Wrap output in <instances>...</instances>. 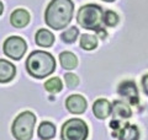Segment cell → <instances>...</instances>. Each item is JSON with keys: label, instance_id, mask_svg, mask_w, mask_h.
<instances>
[{"label": "cell", "instance_id": "5", "mask_svg": "<svg viewBox=\"0 0 148 140\" xmlns=\"http://www.w3.org/2000/svg\"><path fill=\"white\" fill-rule=\"evenodd\" d=\"M62 140H86L88 127L84 120L73 118L66 122L62 127Z\"/></svg>", "mask_w": 148, "mask_h": 140}, {"label": "cell", "instance_id": "21", "mask_svg": "<svg viewBox=\"0 0 148 140\" xmlns=\"http://www.w3.org/2000/svg\"><path fill=\"white\" fill-rule=\"evenodd\" d=\"M64 80H66V84L68 85V87H75L78 84H79V79H78L77 75H74L72 73H68L64 75Z\"/></svg>", "mask_w": 148, "mask_h": 140}, {"label": "cell", "instance_id": "20", "mask_svg": "<svg viewBox=\"0 0 148 140\" xmlns=\"http://www.w3.org/2000/svg\"><path fill=\"white\" fill-rule=\"evenodd\" d=\"M119 23V16L116 12L114 11H105L104 12V25L108 27H114Z\"/></svg>", "mask_w": 148, "mask_h": 140}, {"label": "cell", "instance_id": "24", "mask_svg": "<svg viewBox=\"0 0 148 140\" xmlns=\"http://www.w3.org/2000/svg\"><path fill=\"white\" fill-rule=\"evenodd\" d=\"M103 1H108V3H111V1H114V0H103Z\"/></svg>", "mask_w": 148, "mask_h": 140}, {"label": "cell", "instance_id": "2", "mask_svg": "<svg viewBox=\"0 0 148 140\" xmlns=\"http://www.w3.org/2000/svg\"><path fill=\"white\" fill-rule=\"evenodd\" d=\"M77 20L82 27L95 31L103 39L106 37V32L104 30V11L99 5L88 4L80 7Z\"/></svg>", "mask_w": 148, "mask_h": 140}, {"label": "cell", "instance_id": "11", "mask_svg": "<svg viewBox=\"0 0 148 140\" xmlns=\"http://www.w3.org/2000/svg\"><path fill=\"white\" fill-rule=\"evenodd\" d=\"M15 74H16L15 65H12L8 60L0 59V82L5 84L11 81L15 77Z\"/></svg>", "mask_w": 148, "mask_h": 140}, {"label": "cell", "instance_id": "6", "mask_svg": "<svg viewBox=\"0 0 148 140\" xmlns=\"http://www.w3.org/2000/svg\"><path fill=\"white\" fill-rule=\"evenodd\" d=\"M27 49L26 42L17 36L9 37L4 43V53L8 55L9 58H11L14 60H18L25 55Z\"/></svg>", "mask_w": 148, "mask_h": 140}, {"label": "cell", "instance_id": "17", "mask_svg": "<svg viewBox=\"0 0 148 140\" xmlns=\"http://www.w3.org/2000/svg\"><path fill=\"white\" fill-rule=\"evenodd\" d=\"M98 46V39L92 35H83L80 37V47L85 50L95 49Z\"/></svg>", "mask_w": 148, "mask_h": 140}, {"label": "cell", "instance_id": "12", "mask_svg": "<svg viewBox=\"0 0 148 140\" xmlns=\"http://www.w3.org/2000/svg\"><path fill=\"white\" fill-rule=\"evenodd\" d=\"M112 114L115 117L114 120H119V119H127L131 117L132 111L130 108V106L126 105L122 101H115L112 105Z\"/></svg>", "mask_w": 148, "mask_h": 140}, {"label": "cell", "instance_id": "7", "mask_svg": "<svg viewBox=\"0 0 148 140\" xmlns=\"http://www.w3.org/2000/svg\"><path fill=\"white\" fill-rule=\"evenodd\" d=\"M119 95L126 99L131 105L138 103V90L132 81H123L119 86Z\"/></svg>", "mask_w": 148, "mask_h": 140}, {"label": "cell", "instance_id": "9", "mask_svg": "<svg viewBox=\"0 0 148 140\" xmlns=\"http://www.w3.org/2000/svg\"><path fill=\"white\" fill-rule=\"evenodd\" d=\"M111 111H112V105L108 100L99 99L92 105V112L99 119H105L106 117H109L111 114Z\"/></svg>", "mask_w": 148, "mask_h": 140}, {"label": "cell", "instance_id": "23", "mask_svg": "<svg viewBox=\"0 0 148 140\" xmlns=\"http://www.w3.org/2000/svg\"><path fill=\"white\" fill-rule=\"evenodd\" d=\"M3 10H4V5H3V3L0 1V15L3 14Z\"/></svg>", "mask_w": 148, "mask_h": 140}, {"label": "cell", "instance_id": "18", "mask_svg": "<svg viewBox=\"0 0 148 140\" xmlns=\"http://www.w3.org/2000/svg\"><path fill=\"white\" fill-rule=\"evenodd\" d=\"M62 87H63V84H62L59 77H52V79H49V80L46 81V84H45V88L51 93L59 92L62 90Z\"/></svg>", "mask_w": 148, "mask_h": 140}, {"label": "cell", "instance_id": "8", "mask_svg": "<svg viewBox=\"0 0 148 140\" xmlns=\"http://www.w3.org/2000/svg\"><path fill=\"white\" fill-rule=\"evenodd\" d=\"M67 109L74 114H80L86 109V101L80 95H72L66 101Z\"/></svg>", "mask_w": 148, "mask_h": 140}, {"label": "cell", "instance_id": "16", "mask_svg": "<svg viewBox=\"0 0 148 140\" xmlns=\"http://www.w3.org/2000/svg\"><path fill=\"white\" fill-rule=\"evenodd\" d=\"M59 62H61V65L64 69L72 70L77 67L78 64V59L77 57L71 52H63L59 55Z\"/></svg>", "mask_w": 148, "mask_h": 140}, {"label": "cell", "instance_id": "13", "mask_svg": "<svg viewBox=\"0 0 148 140\" xmlns=\"http://www.w3.org/2000/svg\"><path fill=\"white\" fill-rule=\"evenodd\" d=\"M10 22L12 26L17 27V29H21V27H25L27 23L30 22V15L29 12L24 9H17L15 10L11 16H10Z\"/></svg>", "mask_w": 148, "mask_h": 140}, {"label": "cell", "instance_id": "14", "mask_svg": "<svg viewBox=\"0 0 148 140\" xmlns=\"http://www.w3.org/2000/svg\"><path fill=\"white\" fill-rule=\"evenodd\" d=\"M36 43L40 47L48 48V47H51L54 43V36L51 31L41 29L37 31V33H36Z\"/></svg>", "mask_w": 148, "mask_h": 140}, {"label": "cell", "instance_id": "3", "mask_svg": "<svg viewBox=\"0 0 148 140\" xmlns=\"http://www.w3.org/2000/svg\"><path fill=\"white\" fill-rule=\"evenodd\" d=\"M26 69L31 76L43 79L54 71L56 60L53 55H51L47 52L35 50L29 55L26 60Z\"/></svg>", "mask_w": 148, "mask_h": 140}, {"label": "cell", "instance_id": "19", "mask_svg": "<svg viewBox=\"0 0 148 140\" xmlns=\"http://www.w3.org/2000/svg\"><path fill=\"white\" fill-rule=\"evenodd\" d=\"M78 35H79V31H78L77 27H71L61 35V38L66 43H73V42H75Z\"/></svg>", "mask_w": 148, "mask_h": 140}, {"label": "cell", "instance_id": "1", "mask_svg": "<svg viewBox=\"0 0 148 140\" xmlns=\"http://www.w3.org/2000/svg\"><path fill=\"white\" fill-rule=\"evenodd\" d=\"M74 4L72 0H52L46 9L45 21L53 30H62L73 18Z\"/></svg>", "mask_w": 148, "mask_h": 140}, {"label": "cell", "instance_id": "10", "mask_svg": "<svg viewBox=\"0 0 148 140\" xmlns=\"http://www.w3.org/2000/svg\"><path fill=\"white\" fill-rule=\"evenodd\" d=\"M115 135H117L120 140H138L140 130L133 124H125L115 133Z\"/></svg>", "mask_w": 148, "mask_h": 140}, {"label": "cell", "instance_id": "15", "mask_svg": "<svg viewBox=\"0 0 148 140\" xmlns=\"http://www.w3.org/2000/svg\"><path fill=\"white\" fill-rule=\"evenodd\" d=\"M38 137L43 140H49L56 135V127L51 122H42L38 127Z\"/></svg>", "mask_w": 148, "mask_h": 140}, {"label": "cell", "instance_id": "4", "mask_svg": "<svg viewBox=\"0 0 148 140\" xmlns=\"http://www.w3.org/2000/svg\"><path fill=\"white\" fill-rule=\"evenodd\" d=\"M36 123V116L32 112H22L12 123L11 132L16 140H31Z\"/></svg>", "mask_w": 148, "mask_h": 140}, {"label": "cell", "instance_id": "22", "mask_svg": "<svg viewBox=\"0 0 148 140\" xmlns=\"http://www.w3.org/2000/svg\"><path fill=\"white\" fill-rule=\"evenodd\" d=\"M142 87L143 91L146 92V95H148V74L142 77Z\"/></svg>", "mask_w": 148, "mask_h": 140}]
</instances>
